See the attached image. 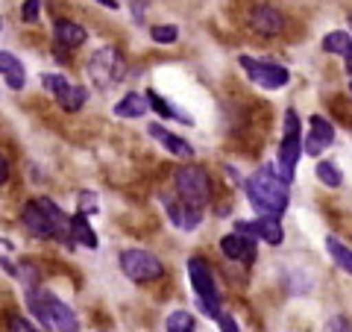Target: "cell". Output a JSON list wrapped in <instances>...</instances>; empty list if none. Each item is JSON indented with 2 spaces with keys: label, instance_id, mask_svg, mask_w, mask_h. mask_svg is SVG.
Masks as SVG:
<instances>
[{
  "label": "cell",
  "instance_id": "cell-1",
  "mask_svg": "<svg viewBox=\"0 0 352 332\" xmlns=\"http://www.w3.org/2000/svg\"><path fill=\"white\" fill-rule=\"evenodd\" d=\"M244 191H247V200L252 203L258 215H282L288 209V200H291V188H288V180L273 171V165L267 168H258L256 174L250 176L244 183Z\"/></svg>",
  "mask_w": 352,
  "mask_h": 332
},
{
  "label": "cell",
  "instance_id": "cell-2",
  "mask_svg": "<svg viewBox=\"0 0 352 332\" xmlns=\"http://www.w3.org/2000/svg\"><path fill=\"white\" fill-rule=\"evenodd\" d=\"M30 312L36 315L41 329H62V332H74L80 329V320L65 306L56 294L50 291H32L30 289Z\"/></svg>",
  "mask_w": 352,
  "mask_h": 332
},
{
  "label": "cell",
  "instance_id": "cell-3",
  "mask_svg": "<svg viewBox=\"0 0 352 332\" xmlns=\"http://www.w3.org/2000/svg\"><path fill=\"white\" fill-rule=\"evenodd\" d=\"M300 153H302V132H300V115L296 109H288L285 112V136H282V145H279V153H276V171L282 180H294L296 174V162H300Z\"/></svg>",
  "mask_w": 352,
  "mask_h": 332
},
{
  "label": "cell",
  "instance_id": "cell-4",
  "mask_svg": "<svg viewBox=\"0 0 352 332\" xmlns=\"http://www.w3.org/2000/svg\"><path fill=\"white\" fill-rule=\"evenodd\" d=\"M188 276H191V285H194V294H197V306L206 318H220V289H217V280L208 262H203L200 256L188 259Z\"/></svg>",
  "mask_w": 352,
  "mask_h": 332
},
{
  "label": "cell",
  "instance_id": "cell-5",
  "mask_svg": "<svg viewBox=\"0 0 352 332\" xmlns=\"http://www.w3.org/2000/svg\"><path fill=\"white\" fill-rule=\"evenodd\" d=\"M173 183H176V194H179L182 203L203 209L212 200V180H208V174L200 165H182V168H176Z\"/></svg>",
  "mask_w": 352,
  "mask_h": 332
},
{
  "label": "cell",
  "instance_id": "cell-6",
  "mask_svg": "<svg viewBox=\"0 0 352 332\" xmlns=\"http://www.w3.org/2000/svg\"><path fill=\"white\" fill-rule=\"evenodd\" d=\"M88 76L97 88H112L126 76V62L115 48H100L88 62Z\"/></svg>",
  "mask_w": 352,
  "mask_h": 332
},
{
  "label": "cell",
  "instance_id": "cell-7",
  "mask_svg": "<svg viewBox=\"0 0 352 332\" xmlns=\"http://www.w3.org/2000/svg\"><path fill=\"white\" fill-rule=\"evenodd\" d=\"M120 271L132 282H156L164 276V264L147 250H124L120 253Z\"/></svg>",
  "mask_w": 352,
  "mask_h": 332
},
{
  "label": "cell",
  "instance_id": "cell-8",
  "mask_svg": "<svg viewBox=\"0 0 352 332\" xmlns=\"http://www.w3.org/2000/svg\"><path fill=\"white\" fill-rule=\"evenodd\" d=\"M241 68L247 71V76L252 83H258L261 88H282V85H288L291 80V74L288 68H282V65L276 62H258V59H252V56H241Z\"/></svg>",
  "mask_w": 352,
  "mask_h": 332
},
{
  "label": "cell",
  "instance_id": "cell-9",
  "mask_svg": "<svg viewBox=\"0 0 352 332\" xmlns=\"http://www.w3.org/2000/svg\"><path fill=\"white\" fill-rule=\"evenodd\" d=\"M21 220L32 238H56V227H53V218L47 215V209L41 206V200H30L21 212Z\"/></svg>",
  "mask_w": 352,
  "mask_h": 332
},
{
  "label": "cell",
  "instance_id": "cell-10",
  "mask_svg": "<svg viewBox=\"0 0 352 332\" xmlns=\"http://www.w3.org/2000/svg\"><path fill=\"white\" fill-rule=\"evenodd\" d=\"M235 229L250 232V236L267 241V245H282V238H285V229L279 224V215H258L256 220H238Z\"/></svg>",
  "mask_w": 352,
  "mask_h": 332
},
{
  "label": "cell",
  "instance_id": "cell-11",
  "mask_svg": "<svg viewBox=\"0 0 352 332\" xmlns=\"http://www.w3.org/2000/svg\"><path fill=\"white\" fill-rule=\"evenodd\" d=\"M220 250H223L226 259L241 262V264H252L256 262V236L235 229L232 236H226L223 241H220Z\"/></svg>",
  "mask_w": 352,
  "mask_h": 332
},
{
  "label": "cell",
  "instance_id": "cell-12",
  "mask_svg": "<svg viewBox=\"0 0 352 332\" xmlns=\"http://www.w3.org/2000/svg\"><path fill=\"white\" fill-rule=\"evenodd\" d=\"M329 145H335V127L329 124L326 118L311 115V132H308V138H305V153L314 159H320V153Z\"/></svg>",
  "mask_w": 352,
  "mask_h": 332
},
{
  "label": "cell",
  "instance_id": "cell-13",
  "mask_svg": "<svg viewBox=\"0 0 352 332\" xmlns=\"http://www.w3.org/2000/svg\"><path fill=\"white\" fill-rule=\"evenodd\" d=\"M250 27L264 39L279 36V32L285 30V15L279 12V9H273V6H256L252 9V15H250Z\"/></svg>",
  "mask_w": 352,
  "mask_h": 332
},
{
  "label": "cell",
  "instance_id": "cell-14",
  "mask_svg": "<svg viewBox=\"0 0 352 332\" xmlns=\"http://www.w3.org/2000/svg\"><path fill=\"white\" fill-rule=\"evenodd\" d=\"M147 132L159 141L162 147H168V150L173 153V156H179V159H191V156H194V147H191V145H185V141H182L179 136H173V132H168L162 124H150V127H147Z\"/></svg>",
  "mask_w": 352,
  "mask_h": 332
},
{
  "label": "cell",
  "instance_id": "cell-15",
  "mask_svg": "<svg viewBox=\"0 0 352 332\" xmlns=\"http://www.w3.org/2000/svg\"><path fill=\"white\" fill-rule=\"evenodd\" d=\"M320 48L326 53H338V56H344L346 59V71L352 74V36H349V32H340V30L326 32Z\"/></svg>",
  "mask_w": 352,
  "mask_h": 332
},
{
  "label": "cell",
  "instance_id": "cell-16",
  "mask_svg": "<svg viewBox=\"0 0 352 332\" xmlns=\"http://www.w3.org/2000/svg\"><path fill=\"white\" fill-rule=\"evenodd\" d=\"M85 39H88V32L80 24L65 21V18L56 21V44H59V48L74 50V48H80V44H85Z\"/></svg>",
  "mask_w": 352,
  "mask_h": 332
},
{
  "label": "cell",
  "instance_id": "cell-17",
  "mask_svg": "<svg viewBox=\"0 0 352 332\" xmlns=\"http://www.w3.org/2000/svg\"><path fill=\"white\" fill-rule=\"evenodd\" d=\"M147 106H150V109H153V112H156V115H162V118H176V121H182V124H188V127L194 124V118H191V115H185L182 109L170 106V103L164 101L162 94H156V92H153V88L147 92Z\"/></svg>",
  "mask_w": 352,
  "mask_h": 332
},
{
  "label": "cell",
  "instance_id": "cell-18",
  "mask_svg": "<svg viewBox=\"0 0 352 332\" xmlns=\"http://www.w3.org/2000/svg\"><path fill=\"white\" fill-rule=\"evenodd\" d=\"M71 238H74V245H82V247H88V250L97 247V236H94V229L88 227L85 212H76V215L71 218Z\"/></svg>",
  "mask_w": 352,
  "mask_h": 332
},
{
  "label": "cell",
  "instance_id": "cell-19",
  "mask_svg": "<svg viewBox=\"0 0 352 332\" xmlns=\"http://www.w3.org/2000/svg\"><path fill=\"white\" fill-rule=\"evenodd\" d=\"M115 115L118 118H141V115H147V97L129 92L124 101L115 103Z\"/></svg>",
  "mask_w": 352,
  "mask_h": 332
},
{
  "label": "cell",
  "instance_id": "cell-20",
  "mask_svg": "<svg viewBox=\"0 0 352 332\" xmlns=\"http://www.w3.org/2000/svg\"><path fill=\"white\" fill-rule=\"evenodd\" d=\"M326 250H329V256L335 259L338 268L346 271V273L352 276V250L344 245V241L335 238V236H329V238H326Z\"/></svg>",
  "mask_w": 352,
  "mask_h": 332
},
{
  "label": "cell",
  "instance_id": "cell-21",
  "mask_svg": "<svg viewBox=\"0 0 352 332\" xmlns=\"http://www.w3.org/2000/svg\"><path fill=\"white\" fill-rule=\"evenodd\" d=\"M314 171H317V180H320L323 185H329V188H340V183H344V176H340V171L335 168L332 162H320V159H317Z\"/></svg>",
  "mask_w": 352,
  "mask_h": 332
},
{
  "label": "cell",
  "instance_id": "cell-22",
  "mask_svg": "<svg viewBox=\"0 0 352 332\" xmlns=\"http://www.w3.org/2000/svg\"><path fill=\"white\" fill-rule=\"evenodd\" d=\"M41 83H44V88H47V92L56 97L59 103H62L65 97H68V92H71V83L65 80V76H59V74H44V76H41Z\"/></svg>",
  "mask_w": 352,
  "mask_h": 332
},
{
  "label": "cell",
  "instance_id": "cell-23",
  "mask_svg": "<svg viewBox=\"0 0 352 332\" xmlns=\"http://www.w3.org/2000/svg\"><path fill=\"white\" fill-rule=\"evenodd\" d=\"M164 329H168V332H194L197 320L188 312H173L168 320H164Z\"/></svg>",
  "mask_w": 352,
  "mask_h": 332
},
{
  "label": "cell",
  "instance_id": "cell-24",
  "mask_svg": "<svg viewBox=\"0 0 352 332\" xmlns=\"http://www.w3.org/2000/svg\"><path fill=\"white\" fill-rule=\"evenodd\" d=\"M85 101H88V92L82 85H71V92H68V97L62 101V109L65 112H80V109L85 106Z\"/></svg>",
  "mask_w": 352,
  "mask_h": 332
},
{
  "label": "cell",
  "instance_id": "cell-25",
  "mask_svg": "<svg viewBox=\"0 0 352 332\" xmlns=\"http://www.w3.org/2000/svg\"><path fill=\"white\" fill-rule=\"evenodd\" d=\"M150 36H153V41H159V44H170V41L179 39V30H176V24H156L150 30Z\"/></svg>",
  "mask_w": 352,
  "mask_h": 332
},
{
  "label": "cell",
  "instance_id": "cell-26",
  "mask_svg": "<svg viewBox=\"0 0 352 332\" xmlns=\"http://www.w3.org/2000/svg\"><path fill=\"white\" fill-rule=\"evenodd\" d=\"M38 12H41V0H24V9H21V18H24V24H36Z\"/></svg>",
  "mask_w": 352,
  "mask_h": 332
},
{
  "label": "cell",
  "instance_id": "cell-27",
  "mask_svg": "<svg viewBox=\"0 0 352 332\" xmlns=\"http://www.w3.org/2000/svg\"><path fill=\"white\" fill-rule=\"evenodd\" d=\"M18 276H21V280H24V282L30 285V289H32V285H38V271L32 268L30 262H24V264H21V268H18Z\"/></svg>",
  "mask_w": 352,
  "mask_h": 332
},
{
  "label": "cell",
  "instance_id": "cell-28",
  "mask_svg": "<svg viewBox=\"0 0 352 332\" xmlns=\"http://www.w3.org/2000/svg\"><path fill=\"white\" fill-rule=\"evenodd\" d=\"M21 59L18 56H12V53H6V50H0V74H6V71H12L15 65H18Z\"/></svg>",
  "mask_w": 352,
  "mask_h": 332
},
{
  "label": "cell",
  "instance_id": "cell-29",
  "mask_svg": "<svg viewBox=\"0 0 352 332\" xmlns=\"http://www.w3.org/2000/svg\"><path fill=\"white\" fill-rule=\"evenodd\" d=\"M97 197L94 194H80V212H85V215H91V212H97Z\"/></svg>",
  "mask_w": 352,
  "mask_h": 332
},
{
  "label": "cell",
  "instance_id": "cell-30",
  "mask_svg": "<svg viewBox=\"0 0 352 332\" xmlns=\"http://www.w3.org/2000/svg\"><path fill=\"white\" fill-rule=\"evenodd\" d=\"M217 324H220V329H226V332H238V329H241V326L235 324V318H229V315H220Z\"/></svg>",
  "mask_w": 352,
  "mask_h": 332
},
{
  "label": "cell",
  "instance_id": "cell-31",
  "mask_svg": "<svg viewBox=\"0 0 352 332\" xmlns=\"http://www.w3.org/2000/svg\"><path fill=\"white\" fill-rule=\"evenodd\" d=\"M326 329H352V326H349V320H346V318H332Z\"/></svg>",
  "mask_w": 352,
  "mask_h": 332
},
{
  "label": "cell",
  "instance_id": "cell-32",
  "mask_svg": "<svg viewBox=\"0 0 352 332\" xmlns=\"http://www.w3.org/2000/svg\"><path fill=\"white\" fill-rule=\"evenodd\" d=\"M12 329H18V332H30V329H36V326H30L24 318H12V324H9Z\"/></svg>",
  "mask_w": 352,
  "mask_h": 332
},
{
  "label": "cell",
  "instance_id": "cell-33",
  "mask_svg": "<svg viewBox=\"0 0 352 332\" xmlns=\"http://www.w3.org/2000/svg\"><path fill=\"white\" fill-rule=\"evenodd\" d=\"M6 176H9V162H6L3 153H0V185L6 183Z\"/></svg>",
  "mask_w": 352,
  "mask_h": 332
},
{
  "label": "cell",
  "instance_id": "cell-34",
  "mask_svg": "<svg viewBox=\"0 0 352 332\" xmlns=\"http://www.w3.org/2000/svg\"><path fill=\"white\" fill-rule=\"evenodd\" d=\"M144 6H147V0H135V21L138 24L144 21Z\"/></svg>",
  "mask_w": 352,
  "mask_h": 332
},
{
  "label": "cell",
  "instance_id": "cell-35",
  "mask_svg": "<svg viewBox=\"0 0 352 332\" xmlns=\"http://www.w3.org/2000/svg\"><path fill=\"white\" fill-rule=\"evenodd\" d=\"M97 3H103V6H109V9H118V0H97Z\"/></svg>",
  "mask_w": 352,
  "mask_h": 332
},
{
  "label": "cell",
  "instance_id": "cell-36",
  "mask_svg": "<svg viewBox=\"0 0 352 332\" xmlns=\"http://www.w3.org/2000/svg\"><path fill=\"white\" fill-rule=\"evenodd\" d=\"M349 30H352V15H349Z\"/></svg>",
  "mask_w": 352,
  "mask_h": 332
},
{
  "label": "cell",
  "instance_id": "cell-37",
  "mask_svg": "<svg viewBox=\"0 0 352 332\" xmlns=\"http://www.w3.org/2000/svg\"><path fill=\"white\" fill-rule=\"evenodd\" d=\"M349 92H352V83H349Z\"/></svg>",
  "mask_w": 352,
  "mask_h": 332
},
{
  "label": "cell",
  "instance_id": "cell-38",
  "mask_svg": "<svg viewBox=\"0 0 352 332\" xmlns=\"http://www.w3.org/2000/svg\"><path fill=\"white\" fill-rule=\"evenodd\" d=\"M0 27H3V24H0Z\"/></svg>",
  "mask_w": 352,
  "mask_h": 332
}]
</instances>
